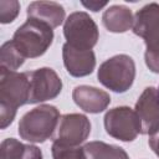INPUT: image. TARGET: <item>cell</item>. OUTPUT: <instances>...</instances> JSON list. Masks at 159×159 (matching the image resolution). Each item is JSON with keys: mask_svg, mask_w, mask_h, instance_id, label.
<instances>
[{"mask_svg": "<svg viewBox=\"0 0 159 159\" xmlns=\"http://www.w3.org/2000/svg\"><path fill=\"white\" fill-rule=\"evenodd\" d=\"M30 82L26 72L19 73L0 67V127L12 123L20 106L29 103Z\"/></svg>", "mask_w": 159, "mask_h": 159, "instance_id": "6da1fadb", "label": "cell"}, {"mask_svg": "<svg viewBox=\"0 0 159 159\" xmlns=\"http://www.w3.org/2000/svg\"><path fill=\"white\" fill-rule=\"evenodd\" d=\"M133 32L145 42V63L152 72L159 73V4L150 2L137 11Z\"/></svg>", "mask_w": 159, "mask_h": 159, "instance_id": "7a4b0ae2", "label": "cell"}, {"mask_svg": "<svg viewBox=\"0 0 159 159\" xmlns=\"http://www.w3.org/2000/svg\"><path fill=\"white\" fill-rule=\"evenodd\" d=\"M61 116L55 106L42 104L27 112L19 123V134L32 143H43L53 137Z\"/></svg>", "mask_w": 159, "mask_h": 159, "instance_id": "3957f363", "label": "cell"}, {"mask_svg": "<svg viewBox=\"0 0 159 159\" xmlns=\"http://www.w3.org/2000/svg\"><path fill=\"white\" fill-rule=\"evenodd\" d=\"M53 30L45 22L27 19L14 34L12 43L24 58H35L43 55L51 46Z\"/></svg>", "mask_w": 159, "mask_h": 159, "instance_id": "277c9868", "label": "cell"}, {"mask_svg": "<svg viewBox=\"0 0 159 159\" xmlns=\"http://www.w3.org/2000/svg\"><path fill=\"white\" fill-rule=\"evenodd\" d=\"M135 77V63L128 55L106 60L98 70V81L113 92L123 93L130 88Z\"/></svg>", "mask_w": 159, "mask_h": 159, "instance_id": "5b68a950", "label": "cell"}, {"mask_svg": "<svg viewBox=\"0 0 159 159\" xmlns=\"http://www.w3.org/2000/svg\"><path fill=\"white\" fill-rule=\"evenodd\" d=\"M63 35L70 46L78 50H92L98 40V27L87 12L76 11L65 21Z\"/></svg>", "mask_w": 159, "mask_h": 159, "instance_id": "8992f818", "label": "cell"}, {"mask_svg": "<svg viewBox=\"0 0 159 159\" xmlns=\"http://www.w3.org/2000/svg\"><path fill=\"white\" fill-rule=\"evenodd\" d=\"M106 132L119 140L132 142L142 133V124L135 111L129 107H116L104 116Z\"/></svg>", "mask_w": 159, "mask_h": 159, "instance_id": "52a82bcc", "label": "cell"}, {"mask_svg": "<svg viewBox=\"0 0 159 159\" xmlns=\"http://www.w3.org/2000/svg\"><path fill=\"white\" fill-rule=\"evenodd\" d=\"M91 133V123L83 114L71 113L60 118L56 132L53 134V143L62 145L77 147L87 139Z\"/></svg>", "mask_w": 159, "mask_h": 159, "instance_id": "ba28073f", "label": "cell"}, {"mask_svg": "<svg viewBox=\"0 0 159 159\" xmlns=\"http://www.w3.org/2000/svg\"><path fill=\"white\" fill-rule=\"evenodd\" d=\"M30 82L29 103H39L57 97L62 89V82L57 73L48 67L26 72Z\"/></svg>", "mask_w": 159, "mask_h": 159, "instance_id": "9c48e42d", "label": "cell"}, {"mask_svg": "<svg viewBox=\"0 0 159 159\" xmlns=\"http://www.w3.org/2000/svg\"><path fill=\"white\" fill-rule=\"evenodd\" d=\"M135 113L142 124V133L154 135L159 132V96L158 89L147 87L138 102L135 103Z\"/></svg>", "mask_w": 159, "mask_h": 159, "instance_id": "30bf717a", "label": "cell"}, {"mask_svg": "<svg viewBox=\"0 0 159 159\" xmlns=\"http://www.w3.org/2000/svg\"><path fill=\"white\" fill-rule=\"evenodd\" d=\"M62 57L67 72L75 77L92 73L96 66V57L92 50H78L68 43H65L62 47Z\"/></svg>", "mask_w": 159, "mask_h": 159, "instance_id": "8fae6325", "label": "cell"}, {"mask_svg": "<svg viewBox=\"0 0 159 159\" xmlns=\"http://www.w3.org/2000/svg\"><path fill=\"white\" fill-rule=\"evenodd\" d=\"M75 103L86 112L99 113L107 108L111 97L107 92L89 86H78L72 93Z\"/></svg>", "mask_w": 159, "mask_h": 159, "instance_id": "7c38bea8", "label": "cell"}, {"mask_svg": "<svg viewBox=\"0 0 159 159\" xmlns=\"http://www.w3.org/2000/svg\"><path fill=\"white\" fill-rule=\"evenodd\" d=\"M27 17L45 22L55 29L63 22L65 10L62 5L55 1H34L27 7Z\"/></svg>", "mask_w": 159, "mask_h": 159, "instance_id": "4fadbf2b", "label": "cell"}, {"mask_svg": "<svg viewBox=\"0 0 159 159\" xmlns=\"http://www.w3.org/2000/svg\"><path fill=\"white\" fill-rule=\"evenodd\" d=\"M103 25L111 32H125L133 27V15L130 9L123 5H114L103 14Z\"/></svg>", "mask_w": 159, "mask_h": 159, "instance_id": "5bb4252c", "label": "cell"}, {"mask_svg": "<svg viewBox=\"0 0 159 159\" xmlns=\"http://www.w3.org/2000/svg\"><path fill=\"white\" fill-rule=\"evenodd\" d=\"M1 159H42V152L35 145L7 138L1 143Z\"/></svg>", "mask_w": 159, "mask_h": 159, "instance_id": "9a60e30c", "label": "cell"}, {"mask_svg": "<svg viewBox=\"0 0 159 159\" xmlns=\"http://www.w3.org/2000/svg\"><path fill=\"white\" fill-rule=\"evenodd\" d=\"M83 149L86 159H129L123 148L103 142H89Z\"/></svg>", "mask_w": 159, "mask_h": 159, "instance_id": "2e32d148", "label": "cell"}, {"mask_svg": "<svg viewBox=\"0 0 159 159\" xmlns=\"http://www.w3.org/2000/svg\"><path fill=\"white\" fill-rule=\"evenodd\" d=\"M25 58L24 56L17 51L12 41H7L1 46L0 50V67L6 68L9 71L17 70L22 63Z\"/></svg>", "mask_w": 159, "mask_h": 159, "instance_id": "e0dca14e", "label": "cell"}, {"mask_svg": "<svg viewBox=\"0 0 159 159\" xmlns=\"http://www.w3.org/2000/svg\"><path fill=\"white\" fill-rule=\"evenodd\" d=\"M51 152L53 159H86L84 149L78 145L71 147V145H62L58 143H53Z\"/></svg>", "mask_w": 159, "mask_h": 159, "instance_id": "ac0fdd59", "label": "cell"}, {"mask_svg": "<svg viewBox=\"0 0 159 159\" xmlns=\"http://www.w3.org/2000/svg\"><path fill=\"white\" fill-rule=\"evenodd\" d=\"M20 10L17 1H0V22L7 24L14 21Z\"/></svg>", "mask_w": 159, "mask_h": 159, "instance_id": "d6986e66", "label": "cell"}, {"mask_svg": "<svg viewBox=\"0 0 159 159\" xmlns=\"http://www.w3.org/2000/svg\"><path fill=\"white\" fill-rule=\"evenodd\" d=\"M148 144L153 149V152L159 157V132L154 135H150V138L148 140Z\"/></svg>", "mask_w": 159, "mask_h": 159, "instance_id": "ffe728a7", "label": "cell"}, {"mask_svg": "<svg viewBox=\"0 0 159 159\" xmlns=\"http://www.w3.org/2000/svg\"><path fill=\"white\" fill-rule=\"evenodd\" d=\"M82 5L84 7L92 10V11H98L99 9L104 7L107 5V2L106 1H103V2H99V1H89V2H82Z\"/></svg>", "mask_w": 159, "mask_h": 159, "instance_id": "44dd1931", "label": "cell"}, {"mask_svg": "<svg viewBox=\"0 0 159 159\" xmlns=\"http://www.w3.org/2000/svg\"><path fill=\"white\" fill-rule=\"evenodd\" d=\"M158 96H159V88H158Z\"/></svg>", "mask_w": 159, "mask_h": 159, "instance_id": "7402d4cb", "label": "cell"}]
</instances>
